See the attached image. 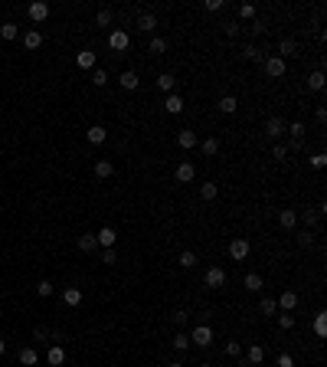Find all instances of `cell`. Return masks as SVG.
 <instances>
[{
	"label": "cell",
	"mask_w": 327,
	"mask_h": 367,
	"mask_svg": "<svg viewBox=\"0 0 327 367\" xmlns=\"http://www.w3.org/2000/svg\"><path fill=\"white\" fill-rule=\"evenodd\" d=\"M36 361H39V354L33 351V348H23V351H20V364L23 367H36Z\"/></svg>",
	"instance_id": "obj_30"
},
{
	"label": "cell",
	"mask_w": 327,
	"mask_h": 367,
	"mask_svg": "<svg viewBox=\"0 0 327 367\" xmlns=\"http://www.w3.org/2000/svg\"><path fill=\"white\" fill-rule=\"evenodd\" d=\"M275 312H278L275 298H262V302H258V315H275Z\"/></svg>",
	"instance_id": "obj_31"
},
{
	"label": "cell",
	"mask_w": 327,
	"mask_h": 367,
	"mask_svg": "<svg viewBox=\"0 0 327 367\" xmlns=\"http://www.w3.org/2000/svg\"><path fill=\"white\" fill-rule=\"evenodd\" d=\"M278 367H295V358L291 354H278Z\"/></svg>",
	"instance_id": "obj_52"
},
{
	"label": "cell",
	"mask_w": 327,
	"mask_h": 367,
	"mask_svg": "<svg viewBox=\"0 0 327 367\" xmlns=\"http://www.w3.org/2000/svg\"><path fill=\"white\" fill-rule=\"evenodd\" d=\"M79 249H82V252H95V249H98L95 233H82V236H79Z\"/></svg>",
	"instance_id": "obj_20"
},
{
	"label": "cell",
	"mask_w": 327,
	"mask_h": 367,
	"mask_svg": "<svg viewBox=\"0 0 327 367\" xmlns=\"http://www.w3.org/2000/svg\"><path fill=\"white\" fill-rule=\"evenodd\" d=\"M85 138L92 141V144H105V138H108V131H105V128H101V125H92V128H88V131H85Z\"/></svg>",
	"instance_id": "obj_21"
},
{
	"label": "cell",
	"mask_w": 327,
	"mask_h": 367,
	"mask_svg": "<svg viewBox=\"0 0 327 367\" xmlns=\"http://www.w3.org/2000/svg\"><path fill=\"white\" fill-rule=\"evenodd\" d=\"M0 56H3V53H0Z\"/></svg>",
	"instance_id": "obj_59"
},
{
	"label": "cell",
	"mask_w": 327,
	"mask_h": 367,
	"mask_svg": "<svg viewBox=\"0 0 327 367\" xmlns=\"http://www.w3.org/2000/svg\"><path fill=\"white\" fill-rule=\"evenodd\" d=\"M223 30H226V36H229V39H236V36H239V23H226Z\"/></svg>",
	"instance_id": "obj_53"
},
{
	"label": "cell",
	"mask_w": 327,
	"mask_h": 367,
	"mask_svg": "<svg viewBox=\"0 0 327 367\" xmlns=\"http://www.w3.org/2000/svg\"><path fill=\"white\" fill-rule=\"evenodd\" d=\"M151 56H161V53H167V39H161V36H154L151 39V49H148Z\"/></svg>",
	"instance_id": "obj_33"
},
{
	"label": "cell",
	"mask_w": 327,
	"mask_h": 367,
	"mask_svg": "<svg viewBox=\"0 0 327 367\" xmlns=\"http://www.w3.org/2000/svg\"><path fill=\"white\" fill-rule=\"evenodd\" d=\"M314 331H318V338L327 335V312H318V318H314Z\"/></svg>",
	"instance_id": "obj_32"
},
{
	"label": "cell",
	"mask_w": 327,
	"mask_h": 367,
	"mask_svg": "<svg viewBox=\"0 0 327 367\" xmlns=\"http://www.w3.org/2000/svg\"><path fill=\"white\" fill-rule=\"evenodd\" d=\"M262 69H265V76H268V79H281L285 72H288V63H285L281 56H265Z\"/></svg>",
	"instance_id": "obj_1"
},
{
	"label": "cell",
	"mask_w": 327,
	"mask_h": 367,
	"mask_svg": "<svg viewBox=\"0 0 327 367\" xmlns=\"http://www.w3.org/2000/svg\"><path fill=\"white\" fill-rule=\"evenodd\" d=\"M170 367H183V364H180V361H177V364H170Z\"/></svg>",
	"instance_id": "obj_57"
},
{
	"label": "cell",
	"mask_w": 327,
	"mask_h": 367,
	"mask_svg": "<svg viewBox=\"0 0 327 367\" xmlns=\"http://www.w3.org/2000/svg\"><path fill=\"white\" fill-rule=\"evenodd\" d=\"M164 112H170V115H180V112H183V99H180L177 92H170L167 99H164Z\"/></svg>",
	"instance_id": "obj_14"
},
{
	"label": "cell",
	"mask_w": 327,
	"mask_h": 367,
	"mask_svg": "<svg viewBox=\"0 0 327 367\" xmlns=\"http://www.w3.org/2000/svg\"><path fill=\"white\" fill-rule=\"evenodd\" d=\"M63 302L69 305V308H79V305H82V289H66L63 292Z\"/></svg>",
	"instance_id": "obj_22"
},
{
	"label": "cell",
	"mask_w": 327,
	"mask_h": 367,
	"mask_svg": "<svg viewBox=\"0 0 327 367\" xmlns=\"http://www.w3.org/2000/svg\"><path fill=\"white\" fill-rule=\"evenodd\" d=\"M170 318H173V325H177V328H180V325H187V318H190V315H187V312H173Z\"/></svg>",
	"instance_id": "obj_51"
},
{
	"label": "cell",
	"mask_w": 327,
	"mask_h": 367,
	"mask_svg": "<svg viewBox=\"0 0 327 367\" xmlns=\"http://www.w3.org/2000/svg\"><path fill=\"white\" fill-rule=\"evenodd\" d=\"M101 262H105V266H115V262H118L115 246H111V249H101Z\"/></svg>",
	"instance_id": "obj_42"
},
{
	"label": "cell",
	"mask_w": 327,
	"mask_h": 367,
	"mask_svg": "<svg viewBox=\"0 0 327 367\" xmlns=\"http://www.w3.org/2000/svg\"><path fill=\"white\" fill-rule=\"evenodd\" d=\"M278 227L281 230H295L298 227V213L295 210H281L278 213Z\"/></svg>",
	"instance_id": "obj_19"
},
{
	"label": "cell",
	"mask_w": 327,
	"mask_h": 367,
	"mask_svg": "<svg viewBox=\"0 0 327 367\" xmlns=\"http://www.w3.org/2000/svg\"><path fill=\"white\" fill-rule=\"evenodd\" d=\"M278 325H281V331H291V328H295V315H288V312L278 315Z\"/></svg>",
	"instance_id": "obj_43"
},
{
	"label": "cell",
	"mask_w": 327,
	"mask_h": 367,
	"mask_svg": "<svg viewBox=\"0 0 327 367\" xmlns=\"http://www.w3.org/2000/svg\"><path fill=\"white\" fill-rule=\"evenodd\" d=\"M46 364H49V367H63V364H66V351L59 348V344L46 351Z\"/></svg>",
	"instance_id": "obj_15"
},
{
	"label": "cell",
	"mask_w": 327,
	"mask_h": 367,
	"mask_svg": "<svg viewBox=\"0 0 327 367\" xmlns=\"http://www.w3.org/2000/svg\"><path fill=\"white\" fill-rule=\"evenodd\" d=\"M301 220H304V227L311 230V227H318V220H321V217H318V210H304Z\"/></svg>",
	"instance_id": "obj_39"
},
{
	"label": "cell",
	"mask_w": 327,
	"mask_h": 367,
	"mask_svg": "<svg viewBox=\"0 0 327 367\" xmlns=\"http://www.w3.org/2000/svg\"><path fill=\"white\" fill-rule=\"evenodd\" d=\"M53 292H56V289H53V282H49V279H43V282L36 285V295H39V298H49Z\"/></svg>",
	"instance_id": "obj_37"
},
{
	"label": "cell",
	"mask_w": 327,
	"mask_h": 367,
	"mask_svg": "<svg viewBox=\"0 0 327 367\" xmlns=\"http://www.w3.org/2000/svg\"><path fill=\"white\" fill-rule=\"evenodd\" d=\"M304 148V138H291V151H301Z\"/></svg>",
	"instance_id": "obj_55"
},
{
	"label": "cell",
	"mask_w": 327,
	"mask_h": 367,
	"mask_svg": "<svg viewBox=\"0 0 327 367\" xmlns=\"http://www.w3.org/2000/svg\"><path fill=\"white\" fill-rule=\"evenodd\" d=\"M226 358H242V344L239 341H229L226 344Z\"/></svg>",
	"instance_id": "obj_46"
},
{
	"label": "cell",
	"mask_w": 327,
	"mask_h": 367,
	"mask_svg": "<svg viewBox=\"0 0 327 367\" xmlns=\"http://www.w3.org/2000/svg\"><path fill=\"white\" fill-rule=\"evenodd\" d=\"M138 26H141L144 33H154V30H157V16H154V13H141V16H138Z\"/></svg>",
	"instance_id": "obj_24"
},
{
	"label": "cell",
	"mask_w": 327,
	"mask_h": 367,
	"mask_svg": "<svg viewBox=\"0 0 327 367\" xmlns=\"http://www.w3.org/2000/svg\"><path fill=\"white\" fill-rule=\"evenodd\" d=\"M190 344H196V348H210V344H213V328H210V325H196V328L190 331Z\"/></svg>",
	"instance_id": "obj_2"
},
{
	"label": "cell",
	"mask_w": 327,
	"mask_h": 367,
	"mask_svg": "<svg viewBox=\"0 0 327 367\" xmlns=\"http://www.w3.org/2000/svg\"><path fill=\"white\" fill-rule=\"evenodd\" d=\"M108 46L115 49V53H125V49L131 46V36H128V30H111V33H108Z\"/></svg>",
	"instance_id": "obj_3"
},
{
	"label": "cell",
	"mask_w": 327,
	"mask_h": 367,
	"mask_svg": "<svg viewBox=\"0 0 327 367\" xmlns=\"http://www.w3.org/2000/svg\"><path fill=\"white\" fill-rule=\"evenodd\" d=\"M76 66H79V69H95V53H92V49L76 53Z\"/></svg>",
	"instance_id": "obj_18"
},
{
	"label": "cell",
	"mask_w": 327,
	"mask_h": 367,
	"mask_svg": "<svg viewBox=\"0 0 327 367\" xmlns=\"http://www.w3.org/2000/svg\"><path fill=\"white\" fill-rule=\"evenodd\" d=\"M3 351H7V341H3V338H0V354H3Z\"/></svg>",
	"instance_id": "obj_56"
},
{
	"label": "cell",
	"mask_w": 327,
	"mask_h": 367,
	"mask_svg": "<svg viewBox=\"0 0 327 367\" xmlns=\"http://www.w3.org/2000/svg\"><path fill=\"white\" fill-rule=\"evenodd\" d=\"M285 134H291V138H304V122H291Z\"/></svg>",
	"instance_id": "obj_41"
},
{
	"label": "cell",
	"mask_w": 327,
	"mask_h": 367,
	"mask_svg": "<svg viewBox=\"0 0 327 367\" xmlns=\"http://www.w3.org/2000/svg\"><path fill=\"white\" fill-rule=\"evenodd\" d=\"M23 46H26V49H39V46H43V33H39V30H30V33L23 36Z\"/></svg>",
	"instance_id": "obj_25"
},
{
	"label": "cell",
	"mask_w": 327,
	"mask_h": 367,
	"mask_svg": "<svg viewBox=\"0 0 327 367\" xmlns=\"http://www.w3.org/2000/svg\"><path fill=\"white\" fill-rule=\"evenodd\" d=\"M173 348H177V351H187V348H190V335L177 331V335H173Z\"/></svg>",
	"instance_id": "obj_35"
},
{
	"label": "cell",
	"mask_w": 327,
	"mask_h": 367,
	"mask_svg": "<svg viewBox=\"0 0 327 367\" xmlns=\"http://www.w3.org/2000/svg\"><path fill=\"white\" fill-rule=\"evenodd\" d=\"M206 10H210V13H216V10H223V0H206Z\"/></svg>",
	"instance_id": "obj_54"
},
{
	"label": "cell",
	"mask_w": 327,
	"mask_h": 367,
	"mask_svg": "<svg viewBox=\"0 0 327 367\" xmlns=\"http://www.w3.org/2000/svg\"><path fill=\"white\" fill-rule=\"evenodd\" d=\"M46 16H49V3H43V0L30 3V20H33V23H43Z\"/></svg>",
	"instance_id": "obj_13"
},
{
	"label": "cell",
	"mask_w": 327,
	"mask_h": 367,
	"mask_svg": "<svg viewBox=\"0 0 327 367\" xmlns=\"http://www.w3.org/2000/svg\"><path fill=\"white\" fill-rule=\"evenodd\" d=\"M242 56H245V59H255V63H258V59H262V49L249 43V46H242Z\"/></svg>",
	"instance_id": "obj_40"
},
{
	"label": "cell",
	"mask_w": 327,
	"mask_h": 367,
	"mask_svg": "<svg viewBox=\"0 0 327 367\" xmlns=\"http://www.w3.org/2000/svg\"><path fill=\"white\" fill-rule=\"evenodd\" d=\"M242 285H245L249 292H262V275H258V272H249L245 279H242Z\"/></svg>",
	"instance_id": "obj_28"
},
{
	"label": "cell",
	"mask_w": 327,
	"mask_h": 367,
	"mask_svg": "<svg viewBox=\"0 0 327 367\" xmlns=\"http://www.w3.org/2000/svg\"><path fill=\"white\" fill-rule=\"evenodd\" d=\"M223 285H226V269H206V289H223Z\"/></svg>",
	"instance_id": "obj_5"
},
{
	"label": "cell",
	"mask_w": 327,
	"mask_h": 367,
	"mask_svg": "<svg viewBox=\"0 0 327 367\" xmlns=\"http://www.w3.org/2000/svg\"><path fill=\"white\" fill-rule=\"evenodd\" d=\"M285 131H288V125H285L278 115H272L268 122H265V134H268V138H281Z\"/></svg>",
	"instance_id": "obj_6"
},
{
	"label": "cell",
	"mask_w": 327,
	"mask_h": 367,
	"mask_svg": "<svg viewBox=\"0 0 327 367\" xmlns=\"http://www.w3.org/2000/svg\"><path fill=\"white\" fill-rule=\"evenodd\" d=\"M272 157H275V161H285V157H288V148H285V144H275V148H272Z\"/></svg>",
	"instance_id": "obj_49"
},
{
	"label": "cell",
	"mask_w": 327,
	"mask_h": 367,
	"mask_svg": "<svg viewBox=\"0 0 327 367\" xmlns=\"http://www.w3.org/2000/svg\"><path fill=\"white\" fill-rule=\"evenodd\" d=\"M0 36H3V39H16L20 30H16V23H3V26H0Z\"/></svg>",
	"instance_id": "obj_38"
},
{
	"label": "cell",
	"mask_w": 327,
	"mask_h": 367,
	"mask_svg": "<svg viewBox=\"0 0 327 367\" xmlns=\"http://www.w3.org/2000/svg\"><path fill=\"white\" fill-rule=\"evenodd\" d=\"M95 26H111V10H98V16H95Z\"/></svg>",
	"instance_id": "obj_45"
},
{
	"label": "cell",
	"mask_w": 327,
	"mask_h": 367,
	"mask_svg": "<svg viewBox=\"0 0 327 367\" xmlns=\"http://www.w3.org/2000/svg\"><path fill=\"white\" fill-rule=\"evenodd\" d=\"M95 240H98V246H101V249H111V246L118 243V233H115L111 227H101L98 233H95Z\"/></svg>",
	"instance_id": "obj_9"
},
{
	"label": "cell",
	"mask_w": 327,
	"mask_h": 367,
	"mask_svg": "<svg viewBox=\"0 0 327 367\" xmlns=\"http://www.w3.org/2000/svg\"><path fill=\"white\" fill-rule=\"evenodd\" d=\"M249 256V240H229V259H236V262H242V259Z\"/></svg>",
	"instance_id": "obj_4"
},
{
	"label": "cell",
	"mask_w": 327,
	"mask_h": 367,
	"mask_svg": "<svg viewBox=\"0 0 327 367\" xmlns=\"http://www.w3.org/2000/svg\"><path fill=\"white\" fill-rule=\"evenodd\" d=\"M216 194H219L216 184H203V187H200V197H203V200H216Z\"/></svg>",
	"instance_id": "obj_36"
},
{
	"label": "cell",
	"mask_w": 327,
	"mask_h": 367,
	"mask_svg": "<svg viewBox=\"0 0 327 367\" xmlns=\"http://www.w3.org/2000/svg\"><path fill=\"white\" fill-rule=\"evenodd\" d=\"M118 86L125 89V92H134V89L141 86V79H138V72H131V69H125L121 76H118Z\"/></svg>",
	"instance_id": "obj_11"
},
{
	"label": "cell",
	"mask_w": 327,
	"mask_h": 367,
	"mask_svg": "<svg viewBox=\"0 0 327 367\" xmlns=\"http://www.w3.org/2000/svg\"><path fill=\"white\" fill-rule=\"evenodd\" d=\"M200 367H213V364H200Z\"/></svg>",
	"instance_id": "obj_58"
},
{
	"label": "cell",
	"mask_w": 327,
	"mask_h": 367,
	"mask_svg": "<svg viewBox=\"0 0 327 367\" xmlns=\"http://www.w3.org/2000/svg\"><path fill=\"white\" fill-rule=\"evenodd\" d=\"M239 16H242V20H255V3H242Z\"/></svg>",
	"instance_id": "obj_44"
},
{
	"label": "cell",
	"mask_w": 327,
	"mask_h": 367,
	"mask_svg": "<svg viewBox=\"0 0 327 367\" xmlns=\"http://www.w3.org/2000/svg\"><path fill=\"white\" fill-rule=\"evenodd\" d=\"M173 177H177V184H190V180L196 177V167L190 164V161H183V164H177V171H173Z\"/></svg>",
	"instance_id": "obj_10"
},
{
	"label": "cell",
	"mask_w": 327,
	"mask_h": 367,
	"mask_svg": "<svg viewBox=\"0 0 327 367\" xmlns=\"http://www.w3.org/2000/svg\"><path fill=\"white\" fill-rule=\"evenodd\" d=\"M324 164H327V154H324V151H318V154L311 157V167H318V171H321Z\"/></svg>",
	"instance_id": "obj_50"
},
{
	"label": "cell",
	"mask_w": 327,
	"mask_h": 367,
	"mask_svg": "<svg viewBox=\"0 0 327 367\" xmlns=\"http://www.w3.org/2000/svg\"><path fill=\"white\" fill-rule=\"evenodd\" d=\"M92 82H95V86L101 89V86H105V82H108V72H105V69H95V72H92Z\"/></svg>",
	"instance_id": "obj_48"
},
{
	"label": "cell",
	"mask_w": 327,
	"mask_h": 367,
	"mask_svg": "<svg viewBox=\"0 0 327 367\" xmlns=\"http://www.w3.org/2000/svg\"><path fill=\"white\" fill-rule=\"evenodd\" d=\"M216 109L223 112V115H236V109H239V102H236V95H223V99L216 102Z\"/></svg>",
	"instance_id": "obj_16"
},
{
	"label": "cell",
	"mask_w": 327,
	"mask_h": 367,
	"mask_svg": "<svg viewBox=\"0 0 327 367\" xmlns=\"http://www.w3.org/2000/svg\"><path fill=\"white\" fill-rule=\"evenodd\" d=\"M157 86H161V89H164V92L170 95V92H173V89H177V79H173V76H170V72H161V76H157Z\"/></svg>",
	"instance_id": "obj_26"
},
{
	"label": "cell",
	"mask_w": 327,
	"mask_h": 367,
	"mask_svg": "<svg viewBox=\"0 0 327 367\" xmlns=\"http://www.w3.org/2000/svg\"><path fill=\"white\" fill-rule=\"evenodd\" d=\"M275 305H278V312H295L298 308V292H281V295L275 298Z\"/></svg>",
	"instance_id": "obj_7"
},
{
	"label": "cell",
	"mask_w": 327,
	"mask_h": 367,
	"mask_svg": "<svg viewBox=\"0 0 327 367\" xmlns=\"http://www.w3.org/2000/svg\"><path fill=\"white\" fill-rule=\"evenodd\" d=\"M262 361H265V348H262V344H249V351H245V364L258 367Z\"/></svg>",
	"instance_id": "obj_12"
},
{
	"label": "cell",
	"mask_w": 327,
	"mask_h": 367,
	"mask_svg": "<svg viewBox=\"0 0 327 367\" xmlns=\"http://www.w3.org/2000/svg\"><path fill=\"white\" fill-rule=\"evenodd\" d=\"M177 262H180L183 269H193L196 262H200V259H196V252H193V249H183V252L177 256Z\"/></svg>",
	"instance_id": "obj_27"
},
{
	"label": "cell",
	"mask_w": 327,
	"mask_h": 367,
	"mask_svg": "<svg viewBox=\"0 0 327 367\" xmlns=\"http://www.w3.org/2000/svg\"><path fill=\"white\" fill-rule=\"evenodd\" d=\"M275 56H281V59L288 63V56H298V43H295V39H281V43H278V53H275Z\"/></svg>",
	"instance_id": "obj_17"
},
{
	"label": "cell",
	"mask_w": 327,
	"mask_h": 367,
	"mask_svg": "<svg viewBox=\"0 0 327 367\" xmlns=\"http://www.w3.org/2000/svg\"><path fill=\"white\" fill-rule=\"evenodd\" d=\"M177 144H180L183 151H190V148H196V144H200V138H196L193 128H183V131H177Z\"/></svg>",
	"instance_id": "obj_8"
},
{
	"label": "cell",
	"mask_w": 327,
	"mask_h": 367,
	"mask_svg": "<svg viewBox=\"0 0 327 367\" xmlns=\"http://www.w3.org/2000/svg\"><path fill=\"white\" fill-rule=\"evenodd\" d=\"M111 174H115L111 161H95V177H98V180H108Z\"/></svg>",
	"instance_id": "obj_23"
},
{
	"label": "cell",
	"mask_w": 327,
	"mask_h": 367,
	"mask_svg": "<svg viewBox=\"0 0 327 367\" xmlns=\"http://www.w3.org/2000/svg\"><path fill=\"white\" fill-rule=\"evenodd\" d=\"M311 243H314V233H311V230H304V233L298 236V246H301V249H308Z\"/></svg>",
	"instance_id": "obj_47"
},
{
	"label": "cell",
	"mask_w": 327,
	"mask_h": 367,
	"mask_svg": "<svg viewBox=\"0 0 327 367\" xmlns=\"http://www.w3.org/2000/svg\"><path fill=\"white\" fill-rule=\"evenodd\" d=\"M308 89H314V92L324 89V69H314L311 76H308Z\"/></svg>",
	"instance_id": "obj_29"
},
{
	"label": "cell",
	"mask_w": 327,
	"mask_h": 367,
	"mask_svg": "<svg viewBox=\"0 0 327 367\" xmlns=\"http://www.w3.org/2000/svg\"><path fill=\"white\" fill-rule=\"evenodd\" d=\"M216 151H219V141H216V138H203V154L213 157Z\"/></svg>",
	"instance_id": "obj_34"
}]
</instances>
